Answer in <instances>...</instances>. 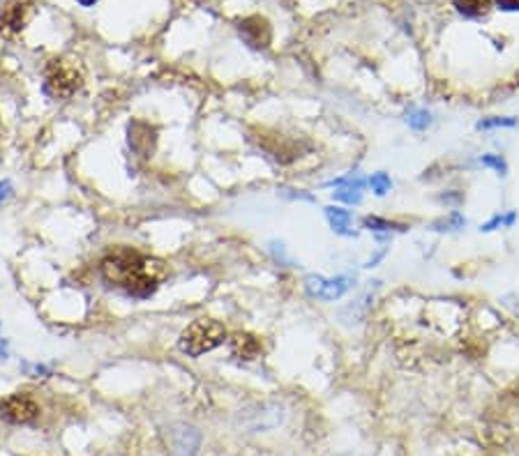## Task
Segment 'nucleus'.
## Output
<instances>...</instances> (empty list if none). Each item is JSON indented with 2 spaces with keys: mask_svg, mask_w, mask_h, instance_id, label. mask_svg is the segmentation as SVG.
Returning a JSON list of instances; mask_svg holds the SVG:
<instances>
[{
  "mask_svg": "<svg viewBox=\"0 0 519 456\" xmlns=\"http://www.w3.org/2000/svg\"><path fill=\"white\" fill-rule=\"evenodd\" d=\"M169 270L160 258L141 256L132 249H116L102 261V277L106 284L123 288L132 297H151Z\"/></svg>",
  "mask_w": 519,
  "mask_h": 456,
  "instance_id": "f257e3e1",
  "label": "nucleus"
},
{
  "mask_svg": "<svg viewBox=\"0 0 519 456\" xmlns=\"http://www.w3.org/2000/svg\"><path fill=\"white\" fill-rule=\"evenodd\" d=\"M224 339H226V329L222 323H217L212 318H199L192 325L185 327V332L180 334L178 345L187 355L199 357L203 352L217 348L219 343H224Z\"/></svg>",
  "mask_w": 519,
  "mask_h": 456,
  "instance_id": "f03ea898",
  "label": "nucleus"
},
{
  "mask_svg": "<svg viewBox=\"0 0 519 456\" xmlns=\"http://www.w3.org/2000/svg\"><path fill=\"white\" fill-rule=\"evenodd\" d=\"M83 76L72 60H51L44 69V92L53 99H69L81 90Z\"/></svg>",
  "mask_w": 519,
  "mask_h": 456,
  "instance_id": "7ed1b4c3",
  "label": "nucleus"
},
{
  "mask_svg": "<svg viewBox=\"0 0 519 456\" xmlns=\"http://www.w3.org/2000/svg\"><path fill=\"white\" fill-rule=\"evenodd\" d=\"M284 420V411L275 404H256L251 408H245L238 415V427L245 429L247 434H258V431H270L279 427Z\"/></svg>",
  "mask_w": 519,
  "mask_h": 456,
  "instance_id": "20e7f679",
  "label": "nucleus"
},
{
  "mask_svg": "<svg viewBox=\"0 0 519 456\" xmlns=\"http://www.w3.org/2000/svg\"><path fill=\"white\" fill-rule=\"evenodd\" d=\"M39 415V406L33 397L28 394H17L7 397L5 401H0V418L10 424H28L33 422Z\"/></svg>",
  "mask_w": 519,
  "mask_h": 456,
  "instance_id": "39448f33",
  "label": "nucleus"
},
{
  "mask_svg": "<svg viewBox=\"0 0 519 456\" xmlns=\"http://www.w3.org/2000/svg\"><path fill=\"white\" fill-rule=\"evenodd\" d=\"M305 284H307V290L312 295H317L326 302H333V300H340L344 293H349L356 281H353L351 277H346V274H340V277H333V279L319 277V274H310V277L305 279Z\"/></svg>",
  "mask_w": 519,
  "mask_h": 456,
  "instance_id": "423d86ee",
  "label": "nucleus"
},
{
  "mask_svg": "<svg viewBox=\"0 0 519 456\" xmlns=\"http://www.w3.org/2000/svg\"><path fill=\"white\" fill-rule=\"evenodd\" d=\"M238 35L242 37V42L251 49H268L270 42H272V28L268 19L263 17H245L238 21Z\"/></svg>",
  "mask_w": 519,
  "mask_h": 456,
  "instance_id": "0eeeda50",
  "label": "nucleus"
},
{
  "mask_svg": "<svg viewBox=\"0 0 519 456\" xmlns=\"http://www.w3.org/2000/svg\"><path fill=\"white\" fill-rule=\"evenodd\" d=\"M169 447L176 456H196L201 447V434L187 424H173L167 434Z\"/></svg>",
  "mask_w": 519,
  "mask_h": 456,
  "instance_id": "6e6552de",
  "label": "nucleus"
},
{
  "mask_svg": "<svg viewBox=\"0 0 519 456\" xmlns=\"http://www.w3.org/2000/svg\"><path fill=\"white\" fill-rule=\"evenodd\" d=\"M26 19H28V5L19 3V0H12V3H7L3 7V12H0V33H5V35L19 33V30L26 26Z\"/></svg>",
  "mask_w": 519,
  "mask_h": 456,
  "instance_id": "1a4fd4ad",
  "label": "nucleus"
},
{
  "mask_svg": "<svg viewBox=\"0 0 519 456\" xmlns=\"http://www.w3.org/2000/svg\"><path fill=\"white\" fill-rule=\"evenodd\" d=\"M130 145L141 157H148L155 148V129L146 122L130 124Z\"/></svg>",
  "mask_w": 519,
  "mask_h": 456,
  "instance_id": "9d476101",
  "label": "nucleus"
},
{
  "mask_svg": "<svg viewBox=\"0 0 519 456\" xmlns=\"http://www.w3.org/2000/svg\"><path fill=\"white\" fill-rule=\"evenodd\" d=\"M229 348L235 357L240 359H256L258 352H261V343L254 334H247V332H235L231 339H229Z\"/></svg>",
  "mask_w": 519,
  "mask_h": 456,
  "instance_id": "9b49d317",
  "label": "nucleus"
},
{
  "mask_svg": "<svg viewBox=\"0 0 519 456\" xmlns=\"http://www.w3.org/2000/svg\"><path fill=\"white\" fill-rule=\"evenodd\" d=\"M326 217H328V222H330V226H333L335 233L346 235V238H353V235H356L353 231H346V228H351V215H349V210L337 208V206H328L326 208Z\"/></svg>",
  "mask_w": 519,
  "mask_h": 456,
  "instance_id": "f8f14e48",
  "label": "nucleus"
},
{
  "mask_svg": "<svg viewBox=\"0 0 519 456\" xmlns=\"http://www.w3.org/2000/svg\"><path fill=\"white\" fill-rule=\"evenodd\" d=\"M519 124V117L515 115H490V117H480L476 122L478 131H492V129H513Z\"/></svg>",
  "mask_w": 519,
  "mask_h": 456,
  "instance_id": "ddd939ff",
  "label": "nucleus"
},
{
  "mask_svg": "<svg viewBox=\"0 0 519 456\" xmlns=\"http://www.w3.org/2000/svg\"><path fill=\"white\" fill-rule=\"evenodd\" d=\"M431 122H434V115L427 108H411V111L406 113V124L411 127L413 131H427L431 127Z\"/></svg>",
  "mask_w": 519,
  "mask_h": 456,
  "instance_id": "4468645a",
  "label": "nucleus"
},
{
  "mask_svg": "<svg viewBox=\"0 0 519 456\" xmlns=\"http://www.w3.org/2000/svg\"><path fill=\"white\" fill-rule=\"evenodd\" d=\"M515 224H517V212L510 210L506 215H494L492 219H487L480 226V233H494V231H499V228H513Z\"/></svg>",
  "mask_w": 519,
  "mask_h": 456,
  "instance_id": "2eb2a0df",
  "label": "nucleus"
},
{
  "mask_svg": "<svg viewBox=\"0 0 519 456\" xmlns=\"http://www.w3.org/2000/svg\"><path fill=\"white\" fill-rule=\"evenodd\" d=\"M363 226L369 228V231H376V233L406 231V226H404V224L390 222V219H383V217H365V219H363Z\"/></svg>",
  "mask_w": 519,
  "mask_h": 456,
  "instance_id": "dca6fc26",
  "label": "nucleus"
},
{
  "mask_svg": "<svg viewBox=\"0 0 519 456\" xmlns=\"http://www.w3.org/2000/svg\"><path fill=\"white\" fill-rule=\"evenodd\" d=\"M455 7H457V12L464 14V17L476 19L487 12V0H455Z\"/></svg>",
  "mask_w": 519,
  "mask_h": 456,
  "instance_id": "f3484780",
  "label": "nucleus"
},
{
  "mask_svg": "<svg viewBox=\"0 0 519 456\" xmlns=\"http://www.w3.org/2000/svg\"><path fill=\"white\" fill-rule=\"evenodd\" d=\"M478 164H480V166H485V169L494 171V173H497V176H501V178H506V176H508V171H510L508 162L503 159L501 155H494V152L480 155V159H478Z\"/></svg>",
  "mask_w": 519,
  "mask_h": 456,
  "instance_id": "a211bd4d",
  "label": "nucleus"
},
{
  "mask_svg": "<svg viewBox=\"0 0 519 456\" xmlns=\"http://www.w3.org/2000/svg\"><path fill=\"white\" fill-rule=\"evenodd\" d=\"M367 185L372 187V192H374L376 196H385V194H388V192L392 190V180H390L388 173H383V171L374 173V176L367 180Z\"/></svg>",
  "mask_w": 519,
  "mask_h": 456,
  "instance_id": "6ab92c4d",
  "label": "nucleus"
},
{
  "mask_svg": "<svg viewBox=\"0 0 519 456\" xmlns=\"http://www.w3.org/2000/svg\"><path fill=\"white\" fill-rule=\"evenodd\" d=\"M434 226H443L441 231H462V228L466 226V217H464L462 212L452 210L450 215H448L445 219H441V222H436Z\"/></svg>",
  "mask_w": 519,
  "mask_h": 456,
  "instance_id": "aec40b11",
  "label": "nucleus"
},
{
  "mask_svg": "<svg viewBox=\"0 0 519 456\" xmlns=\"http://www.w3.org/2000/svg\"><path fill=\"white\" fill-rule=\"evenodd\" d=\"M494 3L506 12H519V0H494Z\"/></svg>",
  "mask_w": 519,
  "mask_h": 456,
  "instance_id": "412c9836",
  "label": "nucleus"
},
{
  "mask_svg": "<svg viewBox=\"0 0 519 456\" xmlns=\"http://www.w3.org/2000/svg\"><path fill=\"white\" fill-rule=\"evenodd\" d=\"M503 304L506 306H510L517 316H519V295H515V293H510V295H503Z\"/></svg>",
  "mask_w": 519,
  "mask_h": 456,
  "instance_id": "4be33fe9",
  "label": "nucleus"
},
{
  "mask_svg": "<svg viewBox=\"0 0 519 456\" xmlns=\"http://www.w3.org/2000/svg\"><path fill=\"white\" fill-rule=\"evenodd\" d=\"M385 251H388V249H385V247H383V249H379V251H376V254H374L372 258H369V261H367V263H365V267H374V265H376V263H379V261H381V258L385 256Z\"/></svg>",
  "mask_w": 519,
  "mask_h": 456,
  "instance_id": "5701e85b",
  "label": "nucleus"
},
{
  "mask_svg": "<svg viewBox=\"0 0 519 456\" xmlns=\"http://www.w3.org/2000/svg\"><path fill=\"white\" fill-rule=\"evenodd\" d=\"M7 196H12V185L5 180V183H0V201L7 199Z\"/></svg>",
  "mask_w": 519,
  "mask_h": 456,
  "instance_id": "b1692460",
  "label": "nucleus"
},
{
  "mask_svg": "<svg viewBox=\"0 0 519 456\" xmlns=\"http://www.w3.org/2000/svg\"><path fill=\"white\" fill-rule=\"evenodd\" d=\"M78 3H81L83 7H90V5H95L97 0H78Z\"/></svg>",
  "mask_w": 519,
  "mask_h": 456,
  "instance_id": "393cba45",
  "label": "nucleus"
}]
</instances>
